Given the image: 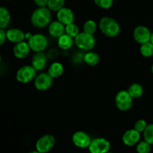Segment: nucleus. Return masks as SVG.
Masks as SVG:
<instances>
[{
    "instance_id": "nucleus-1",
    "label": "nucleus",
    "mask_w": 153,
    "mask_h": 153,
    "mask_svg": "<svg viewBox=\"0 0 153 153\" xmlns=\"http://www.w3.org/2000/svg\"><path fill=\"white\" fill-rule=\"evenodd\" d=\"M51 22L52 11L47 7H37L31 14V22L35 28H46Z\"/></svg>"
},
{
    "instance_id": "nucleus-2",
    "label": "nucleus",
    "mask_w": 153,
    "mask_h": 153,
    "mask_svg": "<svg viewBox=\"0 0 153 153\" xmlns=\"http://www.w3.org/2000/svg\"><path fill=\"white\" fill-rule=\"evenodd\" d=\"M98 27L103 34L108 38L117 37L120 32V25L111 16H103L100 20Z\"/></svg>"
},
{
    "instance_id": "nucleus-3",
    "label": "nucleus",
    "mask_w": 153,
    "mask_h": 153,
    "mask_svg": "<svg viewBox=\"0 0 153 153\" xmlns=\"http://www.w3.org/2000/svg\"><path fill=\"white\" fill-rule=\"evenodd\" d=\"M74 43L79 49L84 51H91L96 45V38L94 34L80 32L74 38Z\"/></svg>"
},
{
    "instance_id": "nucleus-4",
    "label": "nucleus",
    "mask_w": 153,
    "mask_h": 153,
    "mask_svg": "<svg viewBox=\"0 0 153 153\" xmlns=\"http://www.w3.org/2000/svg\"><path fill=\"white\" fill-rule=\"evenodd\" d=\"M31 50L34 52H44L47 48L49 41L46 35L41 33L31 34V37L27 40Z\"/></svg>"
},
{
    "instance_id": "nucleus-5",
    "label": "nucleus",
    "mask_w": 153,
    "mask_h": 153,
    "mask_svg": "<svg viewBox=\"0 0 153 153\" xmlns=\"http://www.w3.org/2000/svg\"><path fill=\"white\" fill-rule=\"evenodd\" d=\"M115 105L120 111H128L132 106L133 98L127 90H120L115 96Z\"/></svg>"
},
{
    "instance_id": "nucleus-6",
    "label": "nucleus",
    "mask_w": 153,
    "mask_h": 153,
    "mask_svg": "<svg viewBox=\"0 0 153 153\" xmlns=\"http://www.w3.org/2000/svg\"><path fill=\"white\" fill-rule=\"evenodd\" d=\"M37 70L31 65H24L18 69L16 74V80L21 83H28L35 79Z\"/></svg>"
},
{
    "instance_id": "nucleus-7",
    "label": "nucleus",
    "mask_w": 153,
    "mask_h": 153,
    "mask_svg": "<svg viewBox=\"0 0 153 153\" xmlns=\"http://www.w3.org/2000/svg\"><path fill=\"white\" fill-rule=\"evenodd\" d=\"M55 144V136L52 134H44L40 136L35 143L36 150L40 153H47Z\"/></svg>"
},
{
    "instance_id": "nucleus-8",
    "label": "nucleus",
    "mask_w": 153,
    "mask_h": 153,
    "mask_svg": "<svg viewBox=\"0 0 153 153\" xmlns=\"http://www.w3.org/2000/svg\"><path fill=\"white\" fill-rule=\"evenodd\" d=\"M111 143L105 137H97L91 140L88 149L90 153H106L109 152Z\"/></svg>"
},
{
    "instance_id": "nucleus-9",
    "label": "nucleus",
    "mask_w": 153,
    "mask_h": 153,
    "mask_svg": "<svg viewBox=\"0 0 153 153\" xmlns=\"http://www.w3.org/2000/svg\"><path fill=\"white\" fill-rule=\"evenodd\" d=\"M152 32L145 26H137L133 31V38L139 44H143L150 41Z\"/></svg>"
},
{
    "instance_id": "nucleus-10",
    "label": "nucleus",
    "mask_w": 153,
    "mask_h": 153,
    "mask_svg": "<svg viewBox=\"0 0 153 153\" xmlns=\"http://www.w3.org/2000/svg\"><path fill=\"white\" fill-rule=\"evenodd\" d=\"M53 80L48 73H41L36 76L34 85L39 91H46L52 86Z\"/></svg>"
},
{
    "instance_id": "nucleus-11",
    "label": "nucleus",
    "mask_w": 153,
    "mask_h": 153,
    "mask_svg": "<svg viewBox=\"0 0 153 153\" xmlns=\"http://www.w3.org/2000/svg\"><path fill=\"white\" fill-rule=\"evenodd\" d=\"M91 138L90 135L83 130L76 131L72 136V141L76 147L81 148H88L91 144Z\"/></svg>"
},
{
    "instance_id": "nucleus-12",
    "label": "nucleus",
    "mask_w": 153,
    "mask_h": 153,
    "mask_svg": "<svg viewBox=\"0 0 153 153\" xmlns=\"http://www.w3.org/2000/svg\"><path fill=\"white\" fill-rule=\"evenodd\" d=\"M140 133L134 128L128 129L122 136V141L127 146H133L140 142Z\"/></svg>"
},
{
    "instance_id": "nucleus-13",
    "label": "nucleus",
    "mask_w": 153,
    "mask_h": 153,
    "mask_svg": "<svg viewBox=\"0 0 153 153\" xmlns=\"http://www.w3.org/2000/svg\"><path fill=\"white\" fill-rule=\"evenodd\" d=\"M57 20L61 22L64 26L74 22L75 15L73 10L67 7H64L58 10L56 14Z\"/></svg>"
},
{
    "instance_id": "nucleus-14",
    "label": "nucleus",
    "mask_w": 153,
    "mask_h": 153,
    "mask_svg": "<svg viewBox=\"0 0 153 153\" xmlns=\"http://www.w3.org/2000/svg\"><path fill=\"white\" fill-rule=\"evenodd\" d=\"M48 62V57L44 52H35L31 59V66L37 71L42 70L46 68Z\"/></svg>"
},
{
    "instance_id": "nucleus-15",
    "label": "nucleus",
    "mask_w": 153,
    "mask_h": 153,
    "mask_svg": "<svg viewBox=\"0 0 153 153\" xmlns=\"http://www.w3.org/2000/svg\"><path fill=\"white\" fill-rule=\"evenodd\" d=\"M6 38L9 41L16 44L25 40V33L17 28H9L6 31Z\"/></svg>"
},
{
    "instance_id": "nucleus-16",
    "label": "nucleus",
    "mask_w": 153,
    "mask_h": 153,
    "mask_svg": "<svg viewBox=\"0 0 153 153\" xmlns=\"http://www.w3.org/2000/svg\"><path fill=\"white\" fill-rule=\"evenodd\" d=\"M31 51L29 45L27 41H22L16 44L13 48V53L16 58L22 59L27 57Z\"/></svg>"
},
{
    "instance_id": "nucleus-17",
    "label": "nucleus",
    "mask_w": 153,
    "mask_h": 153,
    "mask_svg": "<svg viewBox=\"0 0 153 153\" xmlns=\"http://www.w3.org/2000/svg\"><path fill=\"white\" fill-rule=\"evenodd\" d=\"M49 34L55 38H58L65 34V26L58 20L52 21L48 26Z\"/></svg>"
},
{
    "instance_id": "nucleus-18",
    "label": "nucleus",
    "mask_w": 153,
    "mask_h": 153,
    "mask_svg": "<svg viewBox=\"0 0 153 153\" xmlns=\"http://www.w3.org/2000/svg\"><path fill=\"white\" fill-rule=\"evenodd\" d=\"M64 65L59 62H54L49 66L47 73L52 76L53 79L58 78L64 74Z\"/></svg>"
},
{
    "instance_id": "nucleus-19",
    "label": "nucleus",
    "mask_w": 153,
    "mask_h": 153,
    "mask_svg": "<svg viewBox=\"0 0 153 153\" xmlns=\"http://www.w3.org/2000/svg\"><path fill=\"white\" fill-rule=\"evenodd\" d=\"M73 44L75 43L73 38L69 36L66 33L58 38V46L63 50L66 51L70 50L73 46Z\"/></svg>"
},
{
    "instance_id": "nucleus-20",
    "label": "nucleus",
    "mask_w": 153,
    "mask_h": 153,
    "mask_svg": "<svg viewBox=\"0 0 153 153\" xmlns=\"http://www.w3.org/2000/svg\"><path fill=\"white\" fill-rule=\"evenodd\" d=\"M11 20L10 11L5 7L0 6V28L4 29L9 26Z\"/></svg>"
},
{
    "instance_id": "nucleus-21",
    "label": "nucleus",
    "mask_w": 153,
    "mask_h": 153,
    "mask_svg": "<svg viewBox=\"0 0 153 153\" xmlns=\"http://www.w3.org/2000/svg\"><path fill=\"white\" fill-rule=\"evenodd\" d=\"M83 60L85 64L89 66H96L100 61V57L97 52L94 51H88L83 56Z\"/></svg>"
},
{
    "instance_id": "nucleus-22",
    "label": "nucleus",
    "mask_w": 153,
    "mask_h": 153,
    "mask_svg": "<svg viewBox=\"0 0 153 153\" xmlns=\"http://www.w3.org/2000/svg\"><path fill=\"white\" fill-rule=\"evenodd\" d=\"M127 91H128V92L129 93V94L131 96L133 99L139 98L143 94V86L140 83H138V82H134V83L131 84L128 86Z\"/></svg>"
},
{
    "instance_id": "nucleus-23",
    "label": "nucleus",
    "mask_w": 153,
    "mask_h": 153,
    "mask_svg": "<svg viewBox=\"0 0 153 153\" xmlns=\"http://www.w3.org/2000/svg\"><path fill=\"white\" fill-rule=\"evenodd\" d=\"M46 7L53 12H58L64 7H65V0H49Z\"/></svg>"
},
{
    "instance_id": "nucleus-24",
    "label": "nucleus",
    "mask_w": 153,
    "mask_h": 153,
    "mask_svg": "<svg viewBox=\"0 0 153 153\" xmlns=\"http://www.w3.org/2000/svg\"><path fill=\"white\" fill-rule=\"evenodd\" d=\"M97 28H98V25L95 21L93 20H88L84 22L83 32L88 34H94L97 32Z\"/></svg>"
},
{
    "instance_id": "nucleus-25",
    "label": "nucleus",
    "mask_w": 153,
    "mask_h": 153,
    "mask_svg": "<svg viewBox=\"0 0 153 153\" xmlns=\"http://www.w3.org/2000/svg\"><path fill=\"white\" fill-rule=\"evenodd\" d=\"M140 52L141 56L146 58H149L153 56V44L150 41L140 44Z\"/></svg>"
},
{
    "instance_id": "nucleus-26",
    "label": "nucleus",
    "mask_w": 153,
    "mask_h": 153,
    "mask_svg": "<svg viewBox=\"0 0 153 153\" xmlns=\"http://www.w3.org/2000/svg\"><path fill=\"white\" fill-rule=\"evenodd\" d=\"M65 33L69 36L75 38L80 33L79 28L75 22L65 26Z\"/></svg>"
},
{
    "instance_id": "nucleus-27",
    "label": "nucleus",
    "mask_w": 153,
    "mask_h": 153,
    "mask_svg": "<svg viewBox=\"0 0 153 153\" xmlns=\"http://www.w3.org/2000/svg\"><path fill=\"white\" fill-rule=\"evenodd\" d=\"M143 140L149 142L150 145H153V124H147L146 129L143 132Z\"/></svg>"
},
{
    "instance_id": "nucleus-28",
    "label": "nucleus",
    "mask_w": 153,
    "mask_h": 153,
    "mask_svg": "<svg viewBox=\"0 0 153 153\" xmlns=\"http://www.w3.org/2000/svg\"><path fill=\"white\" fill-rule=\"evenodd\" d=\"M151 146L145 140L140 141L136 146V151L137 153H149L151 151Z\"/></svg>"
},
{
    "instance_id": "nucleus-29",
    "label": "nucleus",
    "mask_w": 153,
    "mask_h": 153,
    "mask_svg": "<svg viewBox=\"0 0 153 153\" xmlns=\"http://www.w3.org/2000/svg\"><path fill=\"white\" fill-rule=\"evenodd\" d=\"M97 7L102 9H109L113 6L114 0H94Z\"/></svg>"
},
{
    "instance_id": "nucleus-30",
    "label": "nucleus",
    "mask_w": 153,
    "mask_h": 153,
    "mask_svg": "<svg viewBox=\"0 0 153 153\" xmlns=\"http://www.w3.org/2000/svg\"><path fill=\"white\" fill-rule=\"evenodd\" d=\"M147 123H146V120L140 118V119L137 120L134 124V129H135L139 133H143L144 130L146 129V126H147Z\"/></svg>"
},
{
    "instance_id": "nucleus-31",
    "label": "nucleus",
    "mask_w": 153,
    "mask_h": 153,
    "mask_svg": "<svg viewBox=\"0 0 153 153\" xmlns=\"http://www.w3.org/2000/svg\"><path fill=\"white\" fill-rule=\"evenodd\" d=\"M6 40V32L3 28H0V46L4 44Z\"/></svg>"
},
{
    "instance_id": "nucleus-32",
    "label": "nucleus",
    "mask_w": 153,
    "mask_h": 153,
    "mask_svg": "<svg viewBox=\"0 0 153 153\" xmlns=\"http://www.w3.org/2000/svg\"><path fill=\"white\" fill-rule=\"evenodd\" d=\"M37 7H46L49 0H33Z\"/></svg>"
},
{
    "instance_id": "nucleus-33",
    "label": "nucleus",
    "mask_w": 153,
    "mask_h": 153,
    "mask_svg": "<svg viewBox=\"0 0 153 153\" xmlns=\"http://www.w3.org/2000/svg\"><path fill=\"white\" fill-rule=\"evenodd\" d=\"M28 153H40V152H39L37 151V150H33V151L29 152H28Z\"/></svg>"
},
{
    "instance_id": "nucleus-34",
    "label": "nucleus",
    "mask_w": 153,
    "mask_h": 153,
    "mask_svg": "<svg viewBox=\"0 0 153 153\" xmlns=\"http://www.w3.org/2000/svg\"><path fill=\"white\" fill-rule=\"evenodd\" d=\"M150 42L153 44V32H152V35H151V39H150Z\"/></svg>"
},
{
    "instance_id": "nucleus-35",
    "label": "nucleus",
    "mask_w": 153,
    "mask_h": 153,
    "mask_svg": "<svg viewBox=\"0 0 153 153\" xmlns=\"http://www.w3.org/2000/svg\"><path fill=\"white\" fill-rule=\"evenodd\" d=\"M151 71H152V73L153 74V64H152V67H151Z\"/></svg>"
},
{
    "instance_id": "nucleus-36",
    "label": "nucleus",
    "mask_w": 153,
    "mask_h": 153,
    "mask_svg": "<svg viewBox=\"0 0 153 153\" xmlns=\"http://www.w3.org/2000/svg\"><path fill=\"white\" fill-rule=\"evenodd\" d=\"M1 56H0V62H1Z\"/></svg>"
},
{
    "instance_id": "nucleus-37",
    "label": "nucleus",
    "mask_w": 153,
    "mask_h": 153,
    "mask_svg": "<svg viewBox=\"0 0 153 153\" xmlns=\"http://www.w3.org/2000/svg\"><path fill=\"white\" fill-rule=\"evenodd\" d=\"M106 153H113V152H111L109 151V152H106Z\"/></svg>"
},
{
    "instance_id": "nucleus-38",
    "label": "nucleus",
    "mask_w": 153,
    "mask_h": 153,
    "mask_svg": "<svg viewBox=\"0 0 153 153\" xmlns=\"http://www.w3.org/2000/svg\"><path fill=\"white\" fill-rule=\"evenodd\" d=\"M0 75H1V70H0Z\"/></svg>"
}]
</instances>
